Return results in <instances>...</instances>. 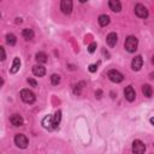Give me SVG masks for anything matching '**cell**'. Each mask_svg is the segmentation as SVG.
<instances>
[{
  "label": "cell",
  "mask_w": 154,
  "mask_h": 154,
  "mask_svg": "<svg viewBox=\"0 0 154 154\" xmlns=\"http://www.w3.org/2000/svg\"><path fill=\"white\" fill-rule=\"evenodd\" d=\"M137 45H139V41H137V38L135 37V36H129L126 40H125V44H124V47L128 52L130 53H134L135 51L137 49Z\"/></svg>",
  "instance_id": "6da1fadb"
},
{
  "label": "cell",
  "mask_w": 154,
  "mask_h": 154,
  "mask_svg": "<svg viewBox=\"0 0 154 154\" xmlns=\"http://www.w3.org/2000/svg\"><path fill=\"white\" fill-rule=\"evenodd\" d=\"M21 98H22V100H23L25 104H34L36 96H35V94H34L31 90H29V89H23V90L21 92Z\"/></svg>",
  "instance_id": "7a4b0ae2"
},
{
  "label": "cell",
  "mask_w": 154,
  "mask_h": 154,
  "mask_svg": "<svg viewBox=\"0 0 154 154\" xmlns=\"http://www.w3.org/2000/svg\"><path fill=\"white\" fill-rule=\"evenodd\" d=\"M107 77L114 83H121L124 80V76L117 70H110L108 73H107Z\"/></svg>",
  "instance_id": "3957f363"
},
{
  "label": "cell",
  "mask_w": 154,
  "mask_h": 154,
  "mask_svg": "<svg viewBox=\"0 0 154 154\" xmlns=\"http://www.w3.org/2000/svg\"><path fill=\"white\" fill-rule=\"evenodd\" d=\"M15 143L17 145V147L24 149V148L28 147V139L23 134H17L15 136Z\"/></svg>",
  "instance_id": "277c9868"
},
{
  "label": "cell",
  "mask_w": 154,
  "mask_h": 154,
  "mask_svg": "<svg viewBox=\"0 0 154 154\" xmlns=\"http://www.w3.org/2000/svg\"><path fill=\"white\" fill-rule=\"evenodd\" d=\"M132 152L134 154H145L146 146L141 140H135L132 142Z\"/></svg>",
  "instance_id": "5b68a950"
},
{
  "label": "cell",
  "mask_w": 154,
  "mask_h": 154,
  "mask_svg": "<svg viewBox=\"0 0 154 154\" xmlns=\"http://www.w3.org/2000/svg\"><path fill=\"white\" fill-rule=\"evenodd\" d=\"M135 13H136V16L140 17V18H147L148 17V10L142 4H137L136 6H135Z\"/></svg>",
  "instance_id": "8992f818"
},
{
  "label": "cell",
  "mask_w": 154,
  "mask_h": 154,
  "mask_svg": "<svg viewBox=\"0 0 154 154\" xmlns=\"http://www.w3.org/2000/svg\"><path fill=\"white\" fill-rule=\"evenodd\" d=\"M142 65H143V59H142V57H141V55L135 57L134 59H132L131 66H132V70H134V71H139V70H141Z\"/></svg>",
  "instance_id": "52a82bcc"
},
{
  "label": "cell",
  "mask_w": 154,
  "mask_h": 154,
  "mask_svg": "<svg viewBox=\"0 0 154 154\" xmlns=\"http://www.w3.org/2000/svg\"><path fill=\"white\" fill-rule=\"evenodd\" d=\"M60 9L63 11V13L65 15H70L72 11V1L71 0H63L60 4Z\"/></svg>",
  "instance_id": "ba28073f"
},
{
  "label": "cell",
  "mask_w": 154,
  "mask_h": 154,
  "mask_svg": "<svg viewBox=\"0 0 154 154\" xmlns=\"http://www.w3.org/2000/svg\"><path fill=\"white\" fill-rule=\"evenodd\" d=\"M124 96H125V99H126L128 101H130V102L135 100V98H136V93H135V90H134V88H132L131 86H129V87L125 88V90H124Z\"/></svg>",
  "instance_id": "9c48e42d"
},
{
  "label": "cell",
  "mask_w": 154,
  "mask_h": 154,
  "mask_svg": "<svg viewBox=\"0 0 154 154\" xmlns=\"http://www.w3.org/2000/svg\"><path fill=\"white\" fill-rule=\"evenodd\" d=\"M117 41H118V37H117V34L116 33H110L107 35V37H106V42H107V45L110 47H114L116 44H117Z\"/></svg>",
  "instance_id": "30bf717a"
},
{
  "label": "cell",
  "mask_w": 154,
  "mask_h": 154,
  "mask_svg": "<svg viewBox=\"0 0 154 154\" xmlns=\"http://www.w3.org/2000/svg\"><path fill=\"white\" fill-rule=\"evenodd\" d=\"M33 73L37 77H42L46 75V69L42 65H35L33 66Z\"/></svg>",
  "instance_id": "8fae6325"
},
{
  "label": "cell",
  "mask_w": 154,
  "mask_h": 154,
  "mask_svg": "<svg viewBox=\"0 0 154 154\" xmlns=\"http://www.w3.org/2000/svg\"><path fill=\"white\" fill-rule=\"evenodd\" d=\"M42 125L46 129H54V124H53V116H46L42 119Z\"/></svg>",
  "instance_id": "7c38bea8"
},
{
  "label": "cell",
  "mask_w": 154,
  "mask_h": 154,
  "mask_svg": "<svg viewBox=\"0 0 154 154\" xmlns=\"http://www.w3.org/2000/svg\"><path fill=\"white\" fill-rule=\"evenodd\" d=\"M10 121H11L12 125H15V126H22L23 123H24L23 118L21 117V116H18V114H13V116H11Z\"/></svg>",
  "instance_id": "4fadbf2b"
},
{
  "label": "cell",
  "mask_w": 154,
  "mask_h": 154,
  "mask_svg": "<svg viewBox=\"0 0 154 154\" xmlns=\"http://www.w3.org/2000/svg\"><path fill=\"white\" fill-rule=\"evenodd\" d=\"M108 6L113 12H119L122 10V4L118 1V0H110Z\"/></svg>",
  "instance_id": "5bb4252c"
},
{
  "label": "cell",
  "mask_w": 154,
  "mask_h": 154,
  "mask_svg": "<svg viewBox=\"0 0 154 154\" xmlns=\"http://www.w3.org/2000/svg\"><path fill=\"white\" fill-rule=\"evenodd\" d=\"M19 68H21V60H19V58H15L13 64H12V66L10 69V72L11 73H16V72H18Z\"/></svg>",
  "instance_id": "9a60e30c"
},
{
  "label": "cell",
  "mask_w": 154,
  "mask_h": 154,
  "mask_svg": "<svg viewBox=\"0 0 154 154\" xmlns=\"http://www.w3.org/2000/svg\"><path fill=\"white\" fill-rule=\"evenodd\" d=\"M35 59H36V62H38V63H46V62H47V54H46L45 52H38V53H36V55H35Z\"/></svg>",
  "instance_id": "2e32d148"
},
{
  "label": "cell",
  "mask_w": 154,
  "mask_h": 154,
  "mask_svg": "<svg viewBox=\"0 0 154 154\" xmlns=\"http://www.w3.org/2000/svg\"><path fill=\"white\" fill-rule=\"evenodd\" d=\"M99 24H100L101 27L108 25V24H110V17H108L107 15H101V16L99 17Z\"/></svg>",
  "instance_id": "e0dca14e"
},
{
  "label": "cell",
  "mask_w": 154,
  "mask_h": 154,
  "mask_svg": "<svg viewBox=\"0 0 154 154\" xmlns=\"http://www.w3.org/2000/svg\"><path fill=\"white\" fill-rule=\"evenodd\" d=\"M62 121V111H57L55 114L53 116V124H54V128H57L58 125H59Z\"/></svg>",
  "instance_id": "ac0fdd59"
},
{
  "label": "cell",
  "mask_w": 154,
  "mask_h": 154,
  "mask_svg": "<svg viewBox=\"0 0 154 154\" xmlns=\"http://www.w3.org/2000/svg\"><path fill=\"white\" fill-rule=\"evenodd\" d=\"M142 93L145 96H147V98H150L152 94H153V90H152V87L149 84H145L142 87Z\"/></svg>",
  "instance_id": "d6986e66"
},
{
  "label": "cell",
  "mask_w": 154,
  "mask_h": 154,
  "mask_svg": "<svg viewBox=\"0 0 154 154\" xmlns=\"http://www.w3.org/2000/svg\"><path fill=\"white\" fill-rule=\"evenodd\" d=\"M22 35L24 38H27V40H31V38L34 37V31L33 29H24L22 31Z\"/></svg>",
  "instance_id": "ffe728a7"
},
{
  "label": "cell",
  "mask_w": 154,
  "mask_h": 154,
  "mask_svg": "<svg viewBox=\"0 0 154 154\" xmlns=\"http://www.w3.org/2000/svg\"><path fill=\"white\" fill-rule=\"evenodd\" d=\"M6 42L10 45V46H15L16 42H17V38L13 34H7L6 35Z\"/></svg>",
  "instance_id": "44dd1931"
},
{
  "label": "cell",
  "mask_w": 154,
  "mask_h": 154,
  "mask_svg": "<svg viewBox=\"0 0 154 154\" xmlns=\"http://www.w3.org/2000/svg\"><path fill=\"white\" fill-rule=\"evenodd\" d=\"M51 82H52V84H54V86H57V84H59V82H60V76L59 75H52L51 76Z\"/></svg>",
  "instance_id": "7402d4cb"
},
{
  "label": "cell",
  "mask_w": 154,
  "mask_h": 154,
  "mask_svg": "<svg viewBox=\"0 0 154 154\" xmlns=\"http://www.w3.org/2000/svg\"><path fill=\"white\" fill-rule=\"evenodd\" d=\"M95 49H96V42H92V44L88 46V51H89V53H94Z\"/></svg>",
  "instance_id": "603a6c76"
},
{
  "label": "cell",
  "mask_w": 154,
  "mask_h": 154,
  "mask_svg": "<svg viewBox=\"0 0 154 154\" xmlns=\"http://www.w3.org/2000/svg\"><path fill=\"white\" fill-rule=\"evenodd\" d=\"M28 83H29L31 87H36V86H37V82H36L35 80H33V78H28Z\"/></svg>",
  "instance_id": "cb8c5ba5"
},
{
  "label": "cell",
  "mask_w": 154,
  "mask_h": 154,
  "mask_svg": "<svg viewBox=\"0 0 154 154\" xmlns=\"http://www.w3.org/2000/svg\"><path fill=\"white\" fill-rule=\"evenodd\" d=\"M0 51H1V60H5L6 54H5V49H4V47H0Z\"/></svg>",
  "instance_id": "d4e9b609"
},
{
  "label": "cell",
  "mask_w": 154,
  "mask_h": 154,
  "mask_svg": "<svg viewBox=\"0 0 154 154\" xmlns=\"http://www.w3.org/2000/svg\"><path fill=\"white\" fill-rule=\"evenodd\" d=\"M96 70H98V65H90L89 66V71L90 72H95Z\"/></svg>",
  "instance_id": "484cf974"
},
{
  "label": "cell",
  "mask_w": 154,
  "mask_h": 154,
  "mask_svg": "<svg viewBox=\"0 0 154 154\" xmlns=\"http://www.w3.org/2000/svg\"><path fill=\"white\" fill-rule=\"evenodd\" d=\"M101 95H102V92H101V90H98V92L95 93V96H96V98H98V99H100V98H101Z\"/></svg>",
  "instance_id": "4316f807"
},
{
  "label": "cell",
  "mask_w": 154,
  "mask_h": 154,
  "mask_svg": "<svg viewBox=\"0 0 154 154\" xmlns=\"http://www.w3.org/2000/svg\"><path fill=\"white\" fill-rule=\"evenodd\" d=\"M150 123L154 125V117H153V118H150Z\"/></svg>",
  "instance_id": "83f0119b"
},
{
  "label": "cell",
  "mask_w": 154,
  "mask_h": 154,
  "mask_svg": "<svg viewBox=\"0 0 154 154\" xmlns=\"http://www.w3.org/2000/svg\"><path fill=\"white\" fill-rule=\"evenodd\" d=\"M152 63L154 64V55H153V59H152Z\"/></svg>",
  "instance_id": "f1b7e54d"
}]
</instances>
